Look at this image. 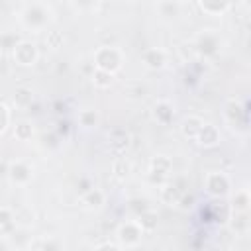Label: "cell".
<instances>
[{
  "instance_id": "obj_18",
  "label": "cell",
  "mask_w": 251,
  "mask_h": 251,
  "mask_svg": "<svg viewBox=\"0 0 251 251\" xmlns=\"http://www.w3.org/2000/svg\"><path fill=\"white\" fill-rule=\"evenodd\" d=\"M112 173H114V175H116V178H120V180L127 178V176H129V173H131V165H129V161H126L124 157L116 159V161H114V165H112Z\"/></svg>"
},
{
  "instance_id": "obj_12",
  "label": "cell",
  "mask_w": 251,
  "mask_h": 251,
  "mask_svg": "<svg viewBox=\"0 0 251 251\" xmlns=\"http://www.w3.org/2000/svg\"><path fill=\"white\" fill-rule=\"evenodd\" d=\"M196 47H198L200 53L212 55V53H216V49H218V39H216V35H212V33H202V35L198 37V41H196Z\"/></svg>"
},
{
  "instance_id": "obj_30",
  "label": "cell",
  "mask_w": 251,
  "mask_h": 251,
  "mask_svg": "<svg viewBox=\"0 0 251 251\" xmlns=\"http://www.w3.org/2000/svg\"><path fill=\"white\" fill-rule=\"evenodd\" d=\"M76 4H78V8H82V10H90V8L96 4V0H76Z\"/></svg>"
},
{
  "instance_id": "obj_34",
  "label": "cell",
  "mask_w": 251,
  "mask_h": 251,
  "mask_svg": "<svg viewBox=\"0 0 251 251\" xmlns=\"http://www.w3.org/2000/svg\"><path fill=\"white\" fill-rule=\"evenodd\" d=\"M176 2H184V0H176Z\"/></svg>"
},
{
  "instance_id": "obj_11",
  "label": "cell",
  "mask_w": 251,
  "mask_h": 251,
  "mask_svg": "<svg viewBox=\"0 0 251 251\" xmlns=\"http://www.w3.org/2000/svg\"><path fill=\"white\" fill-rule=\"evenodd\" d=\"M143 63L147 65V67H151V69H161L163 65H165V53L161 51V49H145L143 51Z\"/></svg>"
},
{
  "instance_id": "obj_5",
  "label": "cell",
  "mask_w": 251,
  "mask_h": 251,
  "mask_svg": "<svg viewBox=\"0 0 251 251\" xmlns=\"http://www.w3.org/2000/svg\"><path fill=\"white\" fill-rule=\"evenodd\" d=\"M24 22L27 27H43L45 22H47V12L41 8V6H29L25 12H24Z\"/></svg>"
},
{
  "instance_id": "obj_19",
  "label": "cell",
  "mask_w": 251,
  "mask_h": 251,
  "mask_svg": "<svg viewBox=\"0 0 251 251\" xmlns=\"http://www.w3.org/2000/svg\"><path fill=\"white\" fill-rule=\"evenodd\" d=\"M227 4H229V0H200L202 10H206V12H210V14H220V12H224V10L227 8Z\"/></svg>"
},
{
  "instance_id": "obj_2",
  "label": "cell",
  "mask_w": 251,
  "mask_h": 251,
  "mask_svg": "<svg viewBox=\"0 0 251 251\" xmlns=\"http://www.w3.org/2000/svg\"><path fill=\"white\" fill-rule=\"evenodd\" d=\"M14 59L22 67H29L37 61V47L31 41H18L14 45Z\"/></svg>"
},
{
  "instance_id": "obj_13",
  "label": "cell",
  "mask_w": 251,
  "mask_h": 251,
  "mask_svg": "<svg viewBox=\"0 0 251 251\" xmlns=\"http://www.w3.org/2000/svg\"><path fill=\"white\" fill-rule=\"evenodd\" d=\"M196 139H198V143H200V145L212 147V145H216V143H218V129H216L214 126H210V124H204Z\"/></svg>"
},
{
  "instance_id": "obj_27",
  "label": "cell",
  "mask_w": 251,
  "mask_h": 251,
  "mask_svg": "<svg viewBox=\"0 0 251 251\" xmlns=\"http://www.w3.org/2000/svg\"><path fill=\"white\" fill-rule=\"evenodd\" d=\"M8 122H10V114H8V108H6L4 104H0V133L6 129Z\"/></svg>"
},
{
  "instance_id": "obj_4",
  "label": "cell",
  "mask_w": 251,
  "mask_h": 251,
  "mask_svg": "<svg viewBox=\"0 0 251 251\" xmlns=\"http://www.w3.org/2000/svg\"><path fill=\"white\" fill-rule=\"evenodd\" d=\"M206 188L212 196H224L229 190V180L224 173H212L206 178Z\"/></svg>"
},
{
  "instance_id": "obj_17",
  "label": "cell",
  "mask_w": 251,
  "mask_h": 251,
  "mask_svg": "<svg viewBox=\"0 0 251 251\" xmlns=\"http://www.w3.org/2000/svg\"><path fill=\"white\" fill-rule=\"evenodd\" d=\"M92 82L98 88H108L114 82V73H108V71H102V69H94L92 71Z\"/></svg>"
},
{
  "instance_id": "obj_8",
  "label": "cell",
  "mask_w": 251,
  "mask_h": 251,
  "mask_svg": "<svg viewBox=\"0 0 251 251\" xmlns=\"http://www.w3.org/2000/svg\"><path fill=\"white\" fill-rule=\"evenodd\" d=\"M202 126H204V122H202L198 116H186V118L182 120L180 129H182V135H184V137L196 139L198 133H200V129H202Z\"/></svg>"
},
{
  "instance_id": "obj_23",
  "label": "cell",
  "mask_w": 251,
  "mask_h": 251,
  "mask_svg": "<svg viewBox=\"0 0 251 251\" xmlns=\"http://www.w3.org/2000/svg\"><path fill=\"white\" fill-rule=\"evenodd\" d=\"M247 208H249V194H247V190H239L233 198V210L235 212H247Z\"/></svg>"
},
{
  "instance_id": "obj_1",
  "label": "cell",
  "mask_w": 251,
  "mask_h": 251,
  "mask_svg": "<svg viewBox=\"0 0 251 251\" xmlns=\"http://www.w3.org/2000/svg\"><path fill=\"white\" fill-rule=\"evenodd\" d=\"M94 65H96V69L114 73L122 67V53L116 47H100L94 53Z\"/></svg>"
},
{
  "instance_id": "obj_20",
  "label": "cell",
  "mask_w": 251,
  "mask_h": 251,
  "mask_svg": "<svg viewBox=\"0 0 251 251\" xmlns=\"http://www.w3.org/2000/svg\"><path fill=\"white\" fill-rule=\"evenodd\" d=\"M182 192H184V190H180V188L173 182V184H169L167 188H163V200H165L167 204H171V206H173V204H176V202H178V198L182 196Z\"/></svg>"
},
{
  "instance_id": "obj_9",
  "label": "cell",
  "mask_w": 251,
  "mask_h": 251,
  "mask_svg": "<svg viewBox=\"0 0 251 251\" xmlns=\"http://www.w3.org/2000/svg\"><path fill=\"white\" fill-rule=\"evenodd\" d=\"M129 145V133L126 129H114L110 133V147L116 151V153H124Z\"/></svg>"
},
{
  "instance_id": "obj_22",
  "label": "cell",
  "mask_w": 251,
  "mask_h": 251,
  "mask_svg": "<svg viewBox=\"0 0 251 251\" xmlns=\"http://www.w3.org/2000/svg\"><path fill=\"white\" fill-rule=\"evenodd\" d=\"M14 229V216L8 208H0V231L8 233Z\"/></svg>"
},
{
  "instance_id": "obj_33",
  "label": "cell",
  "mask_w": 251,
  "mask_h": 251,
  "mask_svg": "<svg viewBox=\"0 0 251 251\" xmlns=\"http://www.w3.org/2000/svg\"><path fill=\"white\" fill-rule=\"evenodd\" d=\"M59 126H61V127H59V131H61V133H65V135H67V131H69V124H67V122H61V124H59Z\"/></svg>"
},
{
  "instance_id": "obj_21",
  "label": "cell",
  "mask_w": 251,
  "mask_h": 251,
  "mask_svg": "<svg viewBox=\"0 0 251 251\" xmlns=\"http://www.w3.org/2000/svg\"><path fill=\"white\" fill-rule=\"evenodd\" d=\"M157 8H159V14L165 18H173L178 14V2L176 0H161Z\"/></svg>"
},
{
  "instance_id": "obj_25",
  "label": "cell",
  "mask_w": 251,
  "mask_h": 251,
  "mask_svg": "<svg viewBox=\"0 0 251 251\" xmlns=\"http://www.w3.org/2000/svg\"><path fill=\"white\" fill-rule=\"evenodd\" d=\"M31 126L29 124H25V122H22V124H18L16 126V137L18 139H22V141H25V139H29L31 137Z\"/></svg>"
},
{
  "instance_id": "obj_14",
  "label": "cell",
  "mask_w": 251,
  "mask_h": 251,
  "mask_svg": "<svg viewBox=\"0 0 251 251\" xmlns=\"http://www.w3.org/2000/svg\"><path fill=\"white\" fill-rule=\"evenodd\" d=\"M82 204H86L88 208H100L104 204V192L98 188H90L82 192Z\"/></svg>"
},
{
  "instance_id": "obj_7",
  "label": "cell",
  "mask_w": 251,
  "mask_h": 251,
  "mask_svg": "<svg viewBox=\"0 0 251 251\" xmlns=\"http://www.w3.org/2000/svg\"><path fill=\"white\" fill-rule=\"evenodd\" d=\"M171 161L167 159V157H155L153 161H151V178L155 180V182H161L167 175H169V171H171Z\"/></svg>"
},
{
  "instance_id": "obj_26",
  "label": "cell",
  "mask_w": 251,
  "mask_h": 251,
  "mask_svg": "<svg viewBox=\"0 0 251 251\" xmlns=\"http://www.w3.org/2000/svg\"><path fill=\"white\" fill-rule=\"evenodd\" d=\"M241 112H245V110H241L235 102H229V104H227V112H226V114H227V118H229L231 122H235V118H237Z\"/></svg>"
},
{
  "instance_id": "obj_10",
  "label": "cell",
  "mask_w": 251,
  "mask_h": 251,
  "mask_svg": "<svg viewBox=\"0 0 251 251\" xmlns=\"http://www.w3.org/2000/svg\"><path fill=\"white\" fill-rule=\"evenodd\" d=\"M173 114H175V112H173V106H171L169 102H165V100L157 102L155 108H153V116H155V120H157L159 124H163V126L171 124Z\"/></svg>"
},
{
  "instance_id": "obj_31",
  "label": "cell",
  "mask_w": 251,
  "mask_h": 251,
  "mask_svg": "<svg viewBox=\"0 0 251 251\" xmlns=\"http://www.w3.org/2000/svg\"><path fill=\"white\" fill-rule=\"evenodd\" d=\"M118 247H120L118 243H110V241H108V243H100V245H96V249H118Z\"/></svg>"
},
{
  "instance_id": "obj_15",
  "label": "cell",
  "mask_w": 251,
  "mask_h": 251,
  "mask_svg": "<svg viewBox=\"0 0 251 251\" xmlns=\"http://www.w3.org/2000/svg\"><path fill=\"white\" fill-rule=\"evenodd\" d=\"M137 224H139V227L143 229V231H153L155 227H157V214L153 212V210H143L141 214H137Z\"/></svg>"
},
{
  "instance_id": "obj_3",
  "label": "cell",
  "mask_w": 251,
  "mask_h": 251,
  "mask_svg": "<svg viewBox=\"0 0 251 251\" xmlns=\"http://www.w3.org/2000/svg\"><path fill=\"white\" fill-rule=\"evenodd\" d=\"M141 235H143V229L139 227V224H137V222L122 224V226H120V229H118V239H120L124 245H127V247L137 245V243H139V239H141Z\"/></svg>"
},
{
  "instance_id": "obj_28",
  "label": "cell",
  "mask_w": 251,
  "mask_h": 251,
  "mask_svg": "<svg viewBox=\"0 0 251 251\" xmlns=\"http://www.w3.org/2000/svg\"><path fill=\"white\" fill-rule=\"evenodd\" d=\"M61 41H63V37H61L59 31H49V33H47V43H49L51 47H57Z\"/></svg>"
},
{
  "instance_id": "obj_6",
  "label": "cell",
  "mask_w": 251,
  "mask_h": 251,
  "mask_svg": "<svg viewBox=\"0 0 251 251\" xmlns=\"http://www.w3.org/2000/svg\"><path fill=\"white\" fill-rule=\"evenodd\" d=\"M8 175H10V178H12L14 182L25 184V182H29V178H31V169H29L24 161H16V163L10 165Z\"/></svg>"
},
{
  "instance_id": "obj_29",
  "label": "cell",
  "mask_w": 251,
  "mask_h": 251,
  "mask_svg": "<svg viewBox=\"0 0 251 251\" xmlns=\"http://www.w3.org/2000/svg\"><path fill=\"white\" fill-rule=\"evenodd\" d=\"M29 247L31 249H39V247H43V249H51V247H57L55 243H49V241H35V243H29Z\"/></svg>"
},
{
  "instance_id": "obj_16",
  "label": "cell",
  "mask_w": 251,
  "mask_h": 251,
  "mask_svg": "<svg viewBox=\"0 0 251 251\" xmlns=\"http://www.w3.org/2000/svg\"><path fill=\"white\" fill-rule=\"evenodd\" d=\"M31 102H33V94H31L29 88H25V86L16 88V92H14V104L18 108H29Z\"/></svg>"
},
{
  "instance_id": "obj_24",
  "label": "cell",
  "mask_w": 251,
  "mask_h": 251,
  "mask_svg": "<svg viewBox=\"0 0 251 251\" xmlns=\"http://www.w3.org/2000/svg\"><path fill=\"white\" fill-rule=\"evenodd\" d=\"M78 122H80V126H84V127H92V126H96L98 116H96L94 110H82V112L78 114Z\"/></svg>"
},
{
  "instance_id": "obj_32",
  "label": "cell",
  "mask_w": 251,
  "mask_h": 251,
  "mask_svg": "<svg viewBox=\"0 0 251 251\" xmlns=\"http://www.w3.org/2000/svg\"><path fill=\"white\" fill-rule=\"evenodd\" d=\"M78 190H80V192H86V190H90V182H88L86 178H82V180H80V188H78Z\"/></svg>"
}]
</instances>
